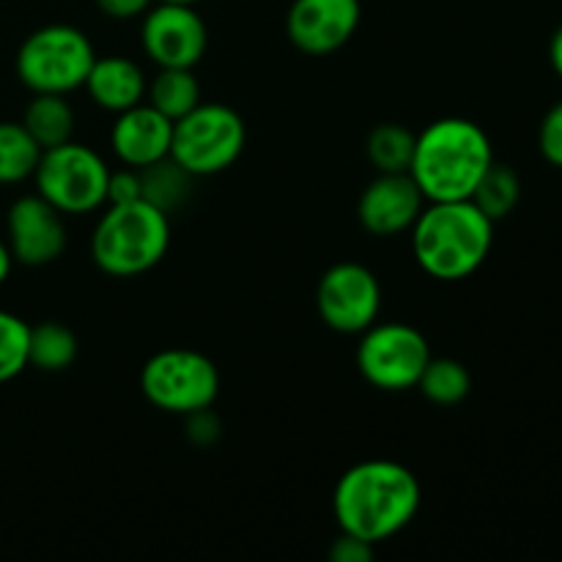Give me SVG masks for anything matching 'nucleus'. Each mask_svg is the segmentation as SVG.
Returning a JSON list of instances; mask_svg holds the SVG:
<instances>
[{
	"label": "nucleus",
	"mask_w": 562,
	"mask_h": 562,
	"mask_svg": "<svg viewBox=\"0 0 562 562\" xmlns=\"http://www.w3.org/2000/svg\"><path fill=\"white\" fill-rule=\"evenodd\" d=\"M423 488L409 467L390 459H368L349 467L333 492V516L340 532L368 543H384L415 521Z\"/></svg>",
	"instance_id": "1"
},
{
	"label": "nucleus",
	"mask_w": 562,
	"mask_h": 562,
	"mask_svg": "<svg viewBox=\"0 0 562 562\" xmlns=\"http://www.w3.org/2000/svg\"><path fill=\"white\" fill-rule=\"evenodd\" d=\"M492 162L486 130L461 115H448L417 132L409 176L428 203L470 201Z\"/></svg>",
	"instance_id": "2"
},
{
	"label": "nucleus",
	"mask_w": 562,
	"mask_h": 562,
	"mask_svg": "<svg viewBox=\"0 0 562 562\" xmlns=\"http://www.w3.org/2000/svg\"><path fill=\"white\" fill-rule=\"evenodd\" d=\"M409 234L417 267L439 283H459L486 263L494 220L472 201H434L426 203Z\"/></svg>",
	"instance_id": "3"
},
{
	"label": "nucleus",
	"mask_w": 562,
	"mask_h": 562,
	"mask_svg": "<svg viewBox=\"0 0 562 562\" xmlns=\"http://www.w3.org/2000/svg\"><path fill=\"white\" fill-rule=\"evenodd\" d=\"M170 214L146 201L104 206L91 234V258L110 278L146 274L168 256Z\"/></svg>",
	"instance_id": "4"
},
{
	"label": "nucleus",
	"mask_w": 562,
	"mask_h": 562,
	"mask_svg": "<svg viewBox=\"0 0 562 562\" xmlns=\"http://www.w3.org/2000/svg\"><path fill=\"white\" fill-rule=\"evenodd\" d=\"M245 146V119L223 102H201L173 121L170 159L195 179H206L234 168Z\"/></svg>",
	"instance_id": "5"
},
{
	"label": "nucleus",
	"mask_w": 562,
	"mask_h": 562,
	"mask_svg": "<svg viewBox=\"0 0 562 562\" xmlns=\"http://www.w3.org/2000/svg\"><path fill=\"white\" fill-rule=\"evenodd\" d=\"M97 53L80 27L44 25L16 49V77L31 93H66L86 86Z\"/></svg>",
	"instance_id": "6"
},
{
	"label": "nucleus",
	"mask_w": 562,
	"mask_h": 562,
	"mask_svg": "<svg viewBox=\"0 0 562 562\" xmlns=\"http://www.w3.org/2000/svg\"><path fill=\"white\" fill-rule=\"evenodd\" d=\"M36 192L60 214H91L108 203L110 168L99 151L82 143L66 140L44 148L36 165Z\"/></svg>",
	"instance_id": "7"
},
{
	"label": "nucleus",
	"mask_w": 562,
	"mask_h": 562,
	"mask_svg": "<svg viewBox=\"0 0 562 562\" xmlns=\"http://www.w3.org/2000/svg\"><path fill=\"white\" fill-rule=\"evenodd\" d=\"M143 398L168 415L212 409L220 395V371L195 349H162L140 371Z\"/></svg>",
	"instance_id": "8"
},
{
	"label": "nucleus",
	"mask_w": 562,
	"mask_h": 562,
	"mask_svg": "<svg viewBox=\"0 0 562 562\" xmlns=\"http://www.w3.org/2000/svg\"><path fill=\"white\" fill-rule=\"evenodd\" d=\"M431 357V346L417 327L404 322H376L360 335L357 371L382 393H406L417 387Z\"/></svg>",
	"instance_id": "9"
},
{
	"label": "nucleus",
	"mask_w": 562,
	"mask_h": 562,
	"mask_svg": "<svg viewBox=\"0 0 562 562\" xmlns=\"http://www.w3.org/2000/svg\"><path fill=\"white\" fill-rule=\"evenodd\" d=\"M316 311L333 333L362 335L379 322L382 283L366 263H333L316 285Z\"/></svg>",
	"instance_id": "10"
},
{
	"label": "nucleus",
	"mask_w": 562,
	"mask_h": 562,
	"mask_svg": "<svg viewBox=\"0 0 562 562\" xmlns=\"http://www.w3.org/2000/svg\"><path fill=\"white\" fill-rule=\"evenodd\" d=\"M143 53L159 69H195L209 47V27L195 5L157 3L143 14Z\"/></svg>",
	"instance_id": "11"
},
{
	"label": "nucleus",
	"mask_w": 562,
	"mask_h": 562,
	"mask_svg": "<svg viewBox=\"0 0 562 562\" xmlns=\"http://www.w3.org/2000/svg\"><path fill=\"white\" fill-rule=\"evenodd\" d=\"M360 20V0H294L285 14V33L300 53L322 58L346 47Z\"/></svg>",
	"instance_id": "12"
},
{
	"label": "nucleus",
	"mask_w": 562,
	"mask_h": 562,
	"mask_svg": "<svg viewBox=\"0 0 562 562\" xmlns=\"http://www.w3.org/2000/svg\"><path fill=\"white\" fill-rule=\"evenodd\" d=\"M5 245L22 267H47L66 250L64 214L42 195H22L5 214Z\"/></svg>",
	"instance_id": "13"
},
{
	"label": "nucleus",
	"mask_w": 562,
	"mask_h": 562,
	"mask_svg": "<svg viewBox=\"0 0 562 562\" xmlns=\"http://www.w3.org/2000/svg\"><path fill=\"white\" fill-rule=\"evenodd\" d=\"M426 203L409 173H379L357 201V220L368 234L390 239L409 234Z\"/></svg>",
	"instance_id": "14"
},
{
	"label": "nucleus",
	"mask_w": 562,
	"mask_h": 562,
	"mask_svg": "<svg viewBox=\"0 0 562 562\" xmlns=\"http://www.w3.org/2000/svg\"><path fill=\"white\" fill-rule=\"evenodd\" d=\"M170 140H173V121L165 119L148 102L115 115L113 130H110V146H113L115 159L124 168L135 170L170 157Z\"/></svg>",
	"instance_id": "15"
},
{
	"label": "nucleus",
	"mask_w": 562,
	"mask_h": 562,
	"mask_svg": "<svg viewBox=\"0 0 562 562\" xmlns=\"http://www.w3.org/2000/svg\"><path fill=\"white\" fill-rule=\"evenodd\" d=\"M82 88L99 110L119 115L135 104L146 102L148 80L140 66L124 55H104V58L97 55Z\"/></svg>",
	"instance_id": "16"
},
{
	"label": "nucleus",
	"mask_w": 562,
	"mask_h": 562,
	"mask_svg": "<svg viewBox=\"0 0 562 562\" xmlns=\"http://www.w3.org/2000/svg\"><path fill=\"white\" fill-rule=\"evenodd\" d=\"M22 126L31 132L33 140L44 148L60 146L71 140L75 132V110L60 93H33L31 104L22 115Z\"/></svg>",
	"instance_id": "17"
},
{
	"label": "nucleus",
	"mask_w": 562,
	"mask_h": 562,
	"mask_svg": "<svg viewBox=\"0 0 562 562\" xmlns=\"http://www.w3.org/2000/svg\"><path fill=\"white\" fill-rule=\"evenodd\" d=\"M146 102L170 121H179L203 102L201 82L192 69H159L148 82Z\"/></svg>",
	"instance_id": "18"
},
{
	"label": "nucleus",
	"mask_w": 562,
	"mask_h": 562,
	"mask_svg": "<svg viewBox=\"0 0 562 562\" xmlns=\"http://www.w3.org/2000/svg\"><path fill=\"white\" fill-rule=\"evenodd\" d=\"M80 355L77 335L60 322H42L31 327V340H27V366L38 368L44 373H60L75 366Z\"/></svg>",
	"instance_id": "19"
},
{
	"label": "nucleus",
	"mask_w": 562,
	"mask_h": 562,
	"mask_svg": "<svg viewBox=\"0 0 562 562\" xmlns=\"http://www.w3.org/2000/svg\"><path fill=\"white\" fill-rule=\"evenodd\" d=\"M140 184H143V201L157 206L159 212L170 214L179 206H184L187 198L192 195L195 176H190L179 162L165 157L159 159V162L148 165V168L140 170Z\"/></svg>",
	"instance_id": "20"
},
{
	"label": "nucleus",
	"mask_w": 562,
	"mask_h": 562,
	"mask_svg": "<svg viewBox=\"0 0 562 562\" xmlns=\"http://www.w3.org/2000/svg\"><path fill=\"white\" fill-rule=\"evenodd\" d=\"M42 159V146L22 126V121H0V184H20L33 179Z\"/></svg>",
	"instance_id": "21"
},
{
	"label": "nucleus",
	"mask_w": 562,
	"mask_h": 562,
	"mask_svg": "<svg viewBox=\"0 0 562 562\" xmlns=\"http://www.w3.org/2000/svg\"><path fill=\"white\" fill-rule=\"evenodd\" d=\"M417 135L404 124H379L368 132L366 154L376 173H409Z\"/></svg>",
	"instance_id": "22"
},
{
	"label": "nucleus",
	"mask_w": 562,
	"mask_h": 562,
	"mask_svg": "<svg viewBox=\"0 0 562 562\" xmlns=\"http://www.w3.org/2000/svg\"><path fill=\"white\" fill-rule=\"evenodd\" d=\"M417 390L431 404L456 406L470 395L472 376L464 362L453 360V357H431L417 382Z\"/></svg>",
	"instance_id": "23"
},
{
	"label": "nucleus",
	"mask_w": 562,
	"mask_h": 562,
	"mask_svg": "<svg viewBox=\"0 0 562 562\" xmlns=\"http://www.w3.org/2000/svg\"><path fill=\"white\" fill-rule=\"evenodd\" d=\"M521 198V179L510 165H503L494 159L492 168L483 173L481 184L475 187L470 201L486 214L488 220H505L516 206H519Z\"/></svg>",
	"instance_id": "24"
},
{
	"label": "nucleus",
	"mask_w": 562,
	"mask_h": 562,
	"mask_svg": "<svg viewBox=\"0 0 562 562\" xmlns=\"http://www.w3.org/2000/svg\"><path fill=\"white\" fill-rule=\"evenodd\" d=\"M31 324L9 311H0V384L11 382L27 368Z\"/></svg>",
	"instance_id": "25"
},
{
	"label": "nucleus",
	"mask_w": 562,
	"mask_h": 562,
	"mask_svg": "<svg viewBox=\"0 0 562 562\" xmlns=\"http://www.w3.org/2000/svg\"><path fill=\"white\" fill-rule=\"evenodd\" d=\"M538 148L552 168L562 170V102L552 104L538 126Z\"/></svg>",
	"instance_id": "26"
},
{
	"label": "nucleus",
	"mask_w": 562,
	"mask_h": 562,
	"mask_svg": "<svg viewBox=\"0 0 562 562\" xmlns=\"http://www.w3.org/2000/svg\"><path fill=\"white\" fill-rule=\"evenodd\" d=\"M137 201H143L140 170L135 168L110 170L108 203H104V206H115V203H137Z\"/></svg>",
	"instance_id": "27"
},
{
	"label": "nucleus",
	"mask_w": 562,
	"mask_h": 562,
	"mask_svg": "<svg viewBox=\"0 0 562 562\" xmlns=\"http://www.w3.org/2000/svg\"><path fill=\"white\" fill-rule=\"evenodd\" d=\"M187 437L192 445H214L220 439V420L217 415H212V409H201L187 415Z\"/></svg>",
	"instance_id": "28"
},
{
	"label": "nucleus",
	"mask_w": 562,
	"mask_h": 562,
	"mask_svg": "<svg viewBox=\"0 0 562 562\" xmlns=\"http://www.w3.org/2000/svg\"><path fill=\"white\" fill-rule=\"evenodd\" d=\"M329 558H333V562H371L373 543L349 536V532H340L333 547H329Z\"/></svg>",
	"instance_id": "29"
},
{
	"label": "nucleus",
	"mask_w": 562,
	"mask_h": 562,
	"mask_svg": "<svg viewBox=\"0 0 562 562\" xmlns=\"http://www.w3.org/2000/svg\"><path fill=\"white\" fill-rule=\"evenodd\" d=\"M157 0H97V9L110 20H137L146 14Z\"/></svg>",
	"instance_id": "30"
},
{
	"label": "nucleus",
	"mask_w": 562,
	"mask_h": 562,
	"mask_svg": "<svg viewBox=\"0 0 562 562\" xmlns=\"http://www.w3.org/2000/svg\"><path fill=\"white\" fill-rule=\"evenodd\" d=\"M549 64H552L554 75L562 80V25L552 33V42H549Z\"/></svg>",
	"instance_id": "31"
},
{
	"label": "nucleus",
	"mask_w": 562,
	"mask_h": 562,
	"mask_svg": "<svg viewBox=\"0 0 562 562\" xmlns=\"http://www.w3.org/2000/svg\"><path fill=\"white\" fill-rule=\"evenodd\" d=\"M11 267H14V256H11V250H9V245H5V241H0V285L9 280Z\"/></svg>",
	"instance_id": "32"
},
{
	"label": "nucleus",
	"mask_w": 562,
	"mask_h": 562,
	"mask_svg": "<svg viewBox=\"0 0 562 562\" xmlns=\"http://www.w3.org/2000/svg\"><path fill=\"white\" fill-rule=\"evenodd\" d=\"M162 3H187V5H198L201 0H162Z\"/></svg>",
	"instance_id": "33"
}]
</instances>
